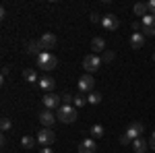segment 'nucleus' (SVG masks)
I'll return each instance as SVG.
<instances>
[{"label": "nucleus", "instance_id": "aec40b11", "mask_svg": "<svg viewBox=\"0 0 155 153\" xmlns=\"http://www.w3.org/2000/svg\"><path fill=\"white\" fill-rule=\"evenodd\" d=\"M89 132H91L93 139H99V137H104V126H101V124H93Z\"/></svg>", "mask_w": 155, "mask_h": 153}, {"label": "nucleus", "instance_id": "2f4dec72", "mask_svg": "<svg viewBox=\"0 0 155 153\" xmlns=\"http://www.w3.org/2000/svg\"><path fill=\"white\" fill-rule=\"evenodd\" d=\"M6 75H8V66H2V81H4Z\"/></svg>", "mask_w": 155, "mask_h": 153}, {"label": "nucleus", "instance_id": "c756f323", "mask_svg": "<svg viewBox=\"0 0 155 153\" xmlns=\"http://www.w3.org/2000/svg\"><path fill=\"white\" fill-rule=\"evenodd\" d=\"M149 149H153V151H155V130L151 132V139H149Z\"/></svg>", "mask_w": 155, "mask_h": 153}, {"label": "nucleus", "instance_id": "ddd939ff", "mask_svg": "<svg viewBox=\"0 0 155 153\" xmlns=\"http://www.w3.org/2000/svg\"><path fill=\"white\" fill-rule=\"evenodd\" d=\"M91 50H93V54H104L106 52V39L104 37H93L91 39Z\"/></svg>", "mask_w": 155, "mask_h": 153}, {"label": "nucleus", "instance_id": "412c9836", "mask_svg": "<svg viewBox=\"0 0 155 153\" xmlns=\"http://www.w3.org/2000/svg\"><path fill=\"white\" fill-rule=\"evenodd\" d=\"M21 145H23L25 149H33V147H35V139H33V137H23V139H21Z\"/></svg>", "mask_w": 155, "mask_h": 153}, {"label": "nucleus", "instance_id": "5701e85b", "mask_svg": "<svg viewBox=\"0 0 155 153\" xmlns=\"http://www.w3.org/2000/svg\"><path fill=\"white\" fill-rule=\"evenodd\" d=\"M0 128H2V132H6V130H11V128H12V122H11V118L2 116V120H0Z\"/></svg>", "mask_w": 155, "mask_h": 153}, {"label": "nucleus", "instance_id": "a211bd4d", "mask_svg": "<svg viewBox=\"0 0 155 153\" xmlns=\"http://www.w3.org/2000/svg\"><path fill=\"white\" fill-rule=\"evenodd\" d=\"M87 104H91V106H97V104H101V93H97V91H91V93L87 95Z\"/></svg>", "mask_w": 155, "mask_h": 153}, {"label": "nucleus", "instance_id": "6e6552de", "mask_svg": "<svg viewBox=\"0 0 155 153\" xmlns=\"http://www.w3.org/2000/svg\"><path fill=\"white\" fill-rule=\"evenodd\" d=\"M44 106H46V110L60 108V106H62V97L56 95V93H46V95H44Z\"/></svg>", "mask_w": 155, "mask_h": 153}, {"label": "nucleus", "instance_id": "6ab92c4d", "mask_svg": "<svg viewBox=\"0 0 155 153\" xmlns=\"http://www.w3.org/2000/svg\"><path fill=\"white\" fill-rule=\"evenodd\" d=\"M23 79H25L27 83H35V81H37L35 71H33V68H25V71H23Z\"/></svg>", "mask_w": 155, "mask_h": 153}, {"label": "nucleus", "instance_id": "473e14b6", "mask_svg": "<svg viewBox=\"0 0 155 153\" xmlns=\"http://www.w3.org/2000/svg\"><path fill=\"white\" fill-rule=\"evenodd\" d=\"M4 17H6V8L2 6V8H0V19H4Z\"/></svg>", "mask_w": 155, "mask_h": 153}, {"label": "nucleus", "instance_id": "20e7f679", "mask_svg": "<svg viewBox=\"0 0 155 153\" xmlns=\"http://www.w3.org/2000/svg\"><path fill=\"white\" fill-rule=\"evenodd\" d=\"M79 93H91L93 89H95V79H93V75H83V77H79Z\"/></svg>", "mask_w": 155, "mask_h": 153}, {"label": "nucleus", "instance_id": "dca6fc26", "mask_svg": "<svg viewBox=\"0 0 155 153\" xmlns=\"http://www.w3.org/2000/svg\"><path fill=\"white\" fill-rule=\"evenodd\" d=\"M145 46V35L143 33H132L130 35V48L132 50H141Z\"/></svg>", "mask_w": 155, "mask_h": 153}, {"label": "nucleus", "instance_id": "f8f14e48", "mask_svg": "<svg viewBox=\"0 0 155 153\" xmlns=\"http://www.w3.org/2000/svg\"><path fill=\"white\" fill-rule=\"evenodd\" d=\"M97 145H95V139H83L79 143V153H95Z\"/></svg>", "mask_w": 155, "mask_h": 153}, {"label": "nucleus", "instance_id": "9d476101", "mask_svg": "<svg viewBox=\"0 0 155 153\" xmlns=\"http://www.w3.org/2000/svg\"><path fill=\"white\" fill-rule=\"evenodd\" d=\"M56 120H58L56 114H52L50 110H44V112L39 114V122H41V126H44V128H52V124H54Z\"/></svg>", "mask_w": 155, "mask_h": 153}, {"label": "nucleus", "instance_id": "72a5a7b5", "mask_svg": "<svg viewBox=\"0 0 155 153\" xmlns=\"http://www.w3.org/2000/svg\"><path fill=\"white\" fill-rule=\"evenodd\" d=\"M39 153H54V151H52L50 147H44V149H41V151H39Z\"/></svg>", "mask_w": 155, "mask_h": 153}, {"label": "nucleus", "instance_id": "7ed1b4c3", "mask_svg": "<svg viewBox=\"0 0 155 153\" xmlns=\"http://www.w3.org/2000/svg\"><path fill=\"white\" fill-rule=\"evenodd\" d=\"M101 64H104V62H101V58H99L97 54H89V56H85V58H83V68L87 71V75L95 72Z\"/></svg>", "mask_w": 155, "mask_h": 153}, {"label": "nucleus", "instance_id": "1a4fd4ad", "mask_svg": "<svg viewBox=\"0 0 155 153\" xmlns=\"http://www.w3.org/2000/svg\"><path fill=\"white\" fill-rule=\"evenodd\" d=\"M25 50H27V54H35V56H39L41 52H46L39 39H29V42L25 44Z\"/></svg>", "mask_w": 155, "mask_h": 153}, {"label": "nucleus", "instance_id": "2eb2a0df", "mask_svg": "<svg viewBox=\"0 0 155 153\" xmlns=\"http://www.w3.org/2000/svg\"><path fill=\"white\" fill-rule=\"evenodd\" d=\"M149 149V141H145V137H139L132 141V151L134 153H145Z\"/></svg>", "mask_w": 155, "mask_h": 153}, {"label": "nucleus", "instance_id": "9b49d317", "mask_svg": "<svg viewBox=\"0 0 155 153\" xmlns=\"http://www.w3.org/2000/svg\"><path fill=\"white\" fill-rule=\"evenodd\" d=\"M39 42H41V46H44V50L48 52V50H52V48L58 44V37L54 35V33H44V35L39 37Z\"/></svg>", "mask_w": 155, "mask_h": 153}, {"label": "nucleus", "instance_id": "f03ea898", "mask_svg": "<svg viewBox=\"0 0 155 153\" xmlns=\"http://www.w3.org/2000/svg\"><path fill=\"white\" fill-rule=\"evenodd\" d=\"M56 118H58L62 124H71V122L77 120V108H74V106H64V104H62V106L58 108Z\"/></svg>", "mask_w": 155, "mask_h": 153}, {"label": "nucleus", "instance_id": "4468645a", "mask_svg": "<svg viewBox=\"0 0 155 153\" xmlns=\"http://www.w3.org/2000/svg\"><path fill=\"white\" fill-rule=\"evenodd\" d=\"M37 85H39V89H44L46 93H52V89L56 87V81H54L52 77H41V79L37 81Z\"/></svg>", "mask_w": 155, "mask_h": 153}, {"label": "nucleus", "instance_id": "f3484780", "mask_svg": "<svg viewBox=\"0 0 155 153\" xmlns=\"http://www.w3.org/2000/svg\"><path fill=\"white\" fill-rule=\"evenodd\" d=\"M132 11H134L137 17H141V19H143V17L149 15V6H147V2H137V4L132 6Z\"/></svg>", "mask_w": 155, "mask_h": 153}, {"label": "nucleus", "instance_id": "0eeeda50", "mask_svg": "<svg viewBox=\"0 0 155 153\" xmlns=\"http://www.w3.org/2000/svg\"><path fill=\"white\" fill-rule=\"evenodd\" d=\"M101 25H104L106 31H116L120 27V21L116 15H106V17H101Z\"/></svg>", "mask_w": 155, "mask_h": 153}, {"label": "nucleus", "instance_id": "4be33fe9", "mask_svg": "<svg viewBox=\"0 0 155 153\" xmlns=\"http://www.w3.org/2000/svg\"><path fill=\"white\" fill-rule=\"evenodd\" d=\"M114 58H116V54H114L112 50H106V52L101 54V62H104V64H110Z\"/></svg>", "mask_w": 155, "mask_h": 153}, {"label": "nucleus", "instance_id": "7c9ffc66", "mask_svg": "<svg viewBox=\"0 0 155 153\" xmlns=\"http://www.w3.org/2000/svg\"><path fill=\"white\" fill-rule=\"evenodd\" d=\"M120 143H122V145H128V143H132V141L126 137V135H122V137H120Z\"/></svg>", "mask_w": 155, "mask_h": 153}, {"label": "nucleus", "instance_id": "423d86ee", "mask_svg": "<svg viewBox=\"0 0 155 153\" xmlns=\"http://www.w3.org/2000/svg\"><path fill=\"white\" fill-rule=\"evenodd\" d=\"M37 141L41 143L44 147H50L52 143L56 141V135H54V130H52V128H41L39 132H37Z\"/></svg>", "mask_w": 155, "mask_h": 153}, {"label": "nucleus", "instance_id": "393cba45", "mask_svg": "<svg viewBox=\"0 0 155 153\" xmlns=\"http://www.w3.org/2000/svg\"><path fill=\"white\" fill-rule=\"evenodd\" d=\"M85 104H87V97H83L81 93H79L77 97H74V108H83Z\"/></svg>", "mask_w": 155, "mask_h": 153}, {"label": "nucleus", "instance_id": "39448f33", "mask_svg": "<svg viewBox=\"0 0 155 153\" xmlns=\"http://www.w3.org/2000/svg\"><path fill=\"white\" fill-rule=\"evenodd\" d=\"M143 132H145V126L141 124V122H130L124 135H126V137H128L130 141H134V139H139V137H143Z\"/></svg>", "mask_w": 155, "mask_h": 153}, {"label": "nucleus", "instance_id": "c85d7f7f", "mask_svg": "<svg viewBox=\"0 0 155 153\" xmlns=\"http://www.w3.org/2000/svg\"><path fill=\"white\" fill-rule=\"evenodd\" d=\"M147 6H149V15H155V0H149Z\"/></svg>", "mask_w": 155, "mask_h": 153}, {"label": "nucleus", "instance_id": "bb28decb", "mask_svg": "<svg viewBox=\"0 0 155 153\" xmlns=\"http://www.w3.org/2000/svg\"><path fill=\"white\" fill-rule=\"evenodd\" d=\"M143 35H155V27H143Z\"/></svg>", "mask_w": 155, "mask_h": 153}, {"label": "nucleus", "instance_id": "f257e3e1", "mask_svg": "<svg viewBox=\"0 0 155 153\" xmlns=\"http://www.w3.org/2000/svg\"><path fill=\"white\" fill-rule=\"evenodd\" d=\"M56 64H58V58L52 54V52H41L39 56H37V66L41 68V71H54L56 68Z\"/></svg>", "mask_w": 155, "mask_h": 153}, {"label": "nucleus", "instance_id": "a878e982", "mask_svg": "<svg viewBox=\"0 0 155 153\" xmlns=\"http://www.w3.org/2000/svg\"><path fill=\"white\" fill-rule=\"evenodd\" d=\"M62 104H64V106H71V104H74V97H72L71 93H64L62 95Z\"/></svg>", "mask_w": 155, "mask_h": 153}, {"label": "nucleus", "instance_id": "b1692460", "mask_svg": "<svg viewBox=\"0 0 155 153\" xmlns=\"http://www.w3.org/2000/svg\"><path fill=\"white\" fill-rule=\"evenodd\" d=\"M141 23H143V27H155V15H147V17H143Z\"/></svg>", "mask_w": 155, "mask_h": 153}, {"label": "nucleus", "instance_id": "cd10ccee", "mask_svg": "<svg viewBox=\"0 0 155 153\" xmlns=\"http://www.w3.org/2000/svg\"><path fill=\"white\" fill-rule=\"evenodd\" d=\"M89 19H91V23H101V17H99L97 12H91V17H89Z\"/></svg>", "mask_w": 155, "mask_h": 153}, {"label": "nucleus", "instance_id": "f704fd0d", "mask_svg": "<svg viewBox=\"0 0 155 153\" xmlns=\"http://www.w3.org/2000/svg\"><path fill=\"white\" fill-rule=\"evenodd\" d=\"M153 60H155V54H153Z\"/></svg>", "mask_w": 155, "mask_h": 153}]
</instances>
